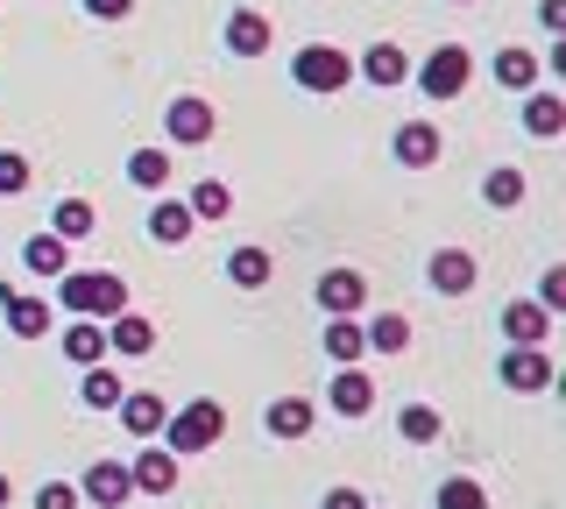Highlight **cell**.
Segmentation results:
<instances>
[{
  "label": "cell",
  "mask_w": 566,
  "mask_h": 509,
  "mask_svg": "<svg viewBox=\"0 0 566 509\" xmlns=\"http://www.w3.org/2000/svg\"><path fill=\"white\" fill-rule=\"evenodd\" d=\"M291 85H305V93H318V99L347 93V85H354V57H347L340 43H305L291 57Z\"/></svg>",
  "instance_id": "4"
},
{
  "label": "cell",
  "mask_w": 566,
  "mask_h": 509,
  "mask_svg": "<svg viewBox=\"0 0 566 509\" xmlns=\"http://www.w3.org/2000/svg\"><path fill=\"white\" fill-rule=\"evenodd\" d=\"M538 305H545V311H559V269H545V284H538Z\"/></svg>",
  "instance_id": "39"
},
{
  "label": "cell",
  "mask_w": 566,
  "mask_h": 509,
  "mask_svg": "<svg viewBox=\"0 0 566 509\" xmlns=\"http://www.w3.org/2000/svg\"><path fill=\"white\" fill-rule=\"evenodd\" d=\"M35 509H78V488H71V481H43V488H35Z\"/></svg>",
  "instance_id": "36"
},
{
  "label": "cell",
  "mask_w": 566,
  "mask_h": 509,
  "mask_svg": "<svg viewBox=\"0 0 566 509\" xmlns=\"http://www.w3.org/2000/svg\"><path fill=\"white\" fill-rule=\"evenodd\" d=\"M354 78H368V85H411V57H403V43H368L361 57H354Z\"/></svg>",
  "instance_id": "12"
},
{
  "label": "cell",
  "mask_w": 566,
  "mask_h": 509,
  "mask_svg": "<svg viewBox=\"0 0 566 509\" xmlns=\"http://www.w3.org/2000/svg\"><path fill=\"white\" fill-rule=\"evenodd\" d=\"M545 332H553V311L545 305H517V297L503 305V340L510 347H545Z\"/></svg>",
  "instance_id": "16"
},
{
  "label": "cell",
  "mask_w": 566,
  "mask_h": 509,
  "mask_svg": "<svg viewBox=\"0 0 566 509\" xmlns=\"http://www.w3.org/2000/svg\"><path fill=\"white\" fill-rule=\"evenodd\" d=\"M120 432H135V438H156L164 432V417H170V403L164 396H149V390H120Z\"/></svg>",
  "instance_id": "15"
},
{
  "label": "cell",
  "mask_w": 566,
  "mask_h": 509,
  "mask_svg": "<svg viewBox=\"0 0 566 509\" xmlns=\"http://www.w3.org/2000/svg\"><path fill=\"white\" fill-rule=\"evenodd\" d=\"M227 276H234V290H262L276 276V262H270V248H234L227 255Z\"/></svg>",
  "instance_id": "27"
},
{
  "label": "cell",
  "mask_w": 566,
  "mask_h": 509,
  "mask_svg": "<svg viewBox=\"0 0 566 509\" xmlns=\"http://www.w3.org/2000/svg\"><path fill=\"white\" fill-rule=\"evenodd\" d=\"M489 72H495V85H510V93H531V85H538V57H531V50H495L489 57Z\"/></svg>",
  "instance_id": "24"
},
{
  "label": "cell",
  "mask_w": 566,
  "mask_h": 509,
  "mask_svg": "<svg viewBox=\"0 0 566 509\" xmlns=\"http://www.w3.org/2000/svg\"><path fill=\"white\" fill-rule=\"evenodd\" d=\"M128 184L135 191H164L170 184V149H135L128 156Z\"/></svg>",
  "instance_id": "31"
},
{
  "label": "cell",
  "mask_w": 566,
  "mask_h": 509,
  "mask_svg": "<svg viewBox=\"0 0 566 509\" xmlns=\"http://www.w3.org/2000/svg\"><path fill=\"white\" fill-rule=\"evenodd\" d=\"M318 347H326V361H333V368L368 361V340H361V319H354V311H333L326 332H318Z\"/></svg>",
  "instance_id": "14"
},
{
  "label": "cell",
  "mask_w": 566,
  "mask_h": 509,
  "mask_svg": "<svg viewBox=\"0 0 566 509\" xmlns=\"http://www.w3.org/2000/svg\"><path fill=\"white\" fill-rule=\"evenodd\" d=\"M156 347V326L142 319V311H114V319H106V354H149Z\"/></svg>",
  "instance_id": "17"
},
{
  "label": "cell",
  "mask_w": 566,
  "mask_h": 509,
  "mask_svg": "<svg viewBox=\"0 0 566 509\" xmlns=\"http://www.w3.org/2000/svg\"><path fill=\"white\" fill-rule=\"evenodd\" d=\"M57 311L106 326L114 311H128V284H120V269H64L57 276Z\"/></svg>",
  "instance_id": "1"
},
{
  "label": "cell",
  "mask_w": 566,
  "mask_h": 509,
  "mask_svg": "<svg viewBox=\"0 0 566 509\" xmlns=\"http://www.w3.org/2000/svg\"><path fill=\"white\" fill-rule=\"evenodd\" d=\"M411 85L424 99H460L474 85V57H468V43H439L432 57H418L411 64Z\"/></svg>",
  "instance_id": "3"
},
{
  "label": "cell",
  "mask_w": 566,
  "mask_h": 509,
  "mask_svg": "<svg viewBox=\"0 0 566 509\" xmlns=\"http://www.w3.org/2000/svg\"><path fill=\"white\" fill-rule=\"evenodd\" d=\"M14 502V481H8V474H0V509H8Z\"/></svg>",
  "instance_id": "41"
},
{
  "label": "cell",
  "mask_w": 566,
  "mask_h": 509,
  "mask_svg": "<svg viewBox=\"0 0 566 509\" xmlns=\"http://www.w3.org/2000/svg\"><path fill=\"white\" fill-rule=\"evenodd\" d=\"M78 403H85V411H114V403H120V368H85V382H78Z\"/></svg>",
  "instance_id": "30"
},
{
  "label": "cell",
  "mask_w": 566,
  "mask_h": 509,
  "mask_svg": "<svg viewBox=\"0 0 566 509\" xmlns=\"http://www.w3.org/2000/svg\"><path fill=\"white\" fill-rule=\"evenodd\" d=\"M460 8H468V0H460Z\"/></svg>",
  "instance_id": "42"
},
{
  "label": "cell",
  "mask_w": 566,
  "mask_h": 509,
  "mask_svg": "<svg viewBox=\"0 0 566 509\" xmlns=\"http://www.w3.org/2000/svg\"><path fill=\"white\" fill-rule=\"evenodd\" d=\"M439 509H489V496H482V481L453 474V481H439Z\"/></svg>",
  "instance_id": "34"
},
{
  "label": "cell",
  "mask_w": 566,
  "mask_h": 509,
  "mask_svg": "<svg viewBox=\"0 0 566 509\" xmlns=\"http://www.w3.org/2000/svg\"><path fill=\"white\" fill-rule=\"evenodd\" d=\"M424 276H432V290H439V297H468V290H474V276H482V262H474L468 248H432Z\"/></svg>",
  "instance_id": "10"
},
{
  "label": "cell",
  "mask_w": 566,
  "mask_h": 509,
  "mask_svg": "<svg viewBox=\"0 0 566 509\" xmlns=\"http://www.w3.org/2000/svg\"><path fill=\"white\" fill-rule=\"evenodd\" d=\"M538 22H545V29H559V22H566V8H559V0H538Z\"/></svg>",
  "instance_id": "40"
},
{
  "label": "cell",
  "mask_w": 566,
  "mask_h": 509,
  "mask_svg": "<svg viewBox=\"0 0 566 509\" xmlns=\"http://www.w3.org/2000/svg\"><path fill=\"white\" fill-rule=\"evenodd\" d=\"M559 382V368L545 347H510L503 354V390H517V396H538V390H553Z\"/></svg>",
  "instance_id": "5"
},
{
  "label": "cell",
  "mask_w": 566,
  "mask_h": 509,
  "mask_svg": "<svg viewBox=\"0 0 566 509\" xmlns=\"http://www.w3.org/2000/svg\"><path fill=\"white\" fill-rule=\"evenodd\" d=\"M397 432L411 438V446H439V432H447V417H439L432 403H403V411H397Z\"/></svg>",
  "instance_id": "28"
},
{
  "label": "cell",
  "mask_w": 566,
  "mask_h": 509,
  "mask_svg": "<svg viewBox=\"0 0 566 509\" xmlns=\"http://www.w3.org/2000/svg\"><path fill=\"white\" fill-rule=\"evenodd\" d=\"M397 163L403 170H432L439 163V128L432 120H403L397 128Z\"/></svg>",
  "instance_id": "19"
},
{
  "label": "cell",
  "mask_w": 566,
  "mask_h": 509,
  "mask_svg": "<svg viewBox=\"0 0 566 509\" xmlns=\"http://www.w3.org/2000/svg\"><path fill=\"white\" fill-rule=\"evenodd\" d=\"M227 50H234V57H262V50H270V14L234 8L227 14Z\"/></svg>",
  "instance_id": "22"
},
{
  "label": "cell",
  "mask_w": 566,
  "mask_h": 509,
  "mask_svg": "<svg viewBox=\"0 0 566 509\" xmlns=\"http://www.w3.org/2000/svg\"><path fill=\"white\" fill-rule=\"evenodd\" d=\"M318 509H368V496H361V488H326V502H318Z\"/></svg>",
  "instance_id": "38"
},
{
  "label": "cell",
  "mask_w": 566,
  "mask_h": 509,
  "mask_svg": "<svg viewBox=\"0 0 566 509\" xmlns=\"http://www.w3.org/2000/svg\"><path fill=\"white\" fill-rule=\"evenodd\" d=\"M22 191H29V156L0 149V199H22Z\"/></svg>",
  "instance_id": "35"
},
{
  "label": "cell",
  "mask_w": 566,
  "mask_h": 509,
  "mask_svg": "<svg viewBox=\"0 0 566 509\" xmlns=\"http://www.w3.org/2000/svg\"><path fill=\"white\" fill-rule=\"evenodd\" d=\"M191 226H199V220H191L185 199H156V205H149V241H164V248H185Z\"/></svg>",
  "instance_id": "20"
},
{
  "label": "cell",
  "mask_w": 566,
  "mask_h": 509,
  "mask_svg": "<svg viewBox=\"0 0 566 509\" xmlns=\"http://www.w3.org/2000/svg\"><path fill=\"white\" fill-rule=\"evenodd\" d=\"M85 14H93V22H128L135 0H85Z\"/></svg>",
  "instance_id": "37"
},
{
  "label": "cell",
  "mask_w": 566,
  "mask_h": 509,
  "mask_svg": "<svg viewBox=\"0 0 566 509\" xmlns=\"http://www.w3.org/2000/svg\"><path fill=\"white\" fill-rule=\"evenodd\" d=\"M220 432H227V411H220L212 396H191L185 411H170V417H164V432H156V438H164V446L177 453V460H185V453H206V446H220Z\"/></svg>",
  "instance_id": "2"
},
{
  "label": "cell",
  "mask_w": 566,
  "mask_h": 509,
  "mask_svg": "<svg viewBox=\"0 0 566 509\" xmlns=\"http://www.w3.org/2000/svg\"><path fill=\"white\" fill-rule=\"evenodd\" d=\"M559 128H566L559 93H538V85H531V93H524V135H531V142H559Z\"/></svg>",
  "instance_id": "18"
},
{
  "label": "cell",
  "mask_w": 566,
  "mask_h": 509,
  "mask_svg": "<svg viewBox=\"0 0 566 509\" xmlns=\"http://www.w3.org/2000/svg\"><path fill=\"white\" fill-rule=\"evenodd\" d=\"M185 205H191V220H227V213H234V191H227L220 178H199L185 191Z\"/></svg>",
  "instance_id": "29"
},
{
  "label": "cell",
  "mask_w": 566,
  "mask_h": 509,
  "mask_svg": "<svg viewBox=\"0 0 566 509\" xmlns=\"http://www.w3.org/2000/svg\"><path fill=\"white\" fill-rule=\"evenodd\" d=\"M64 354H71V368L106 361V326H99V319H71V326H64Z\"/></svg>",
  "instance_id": "23"
},
{
  "label": "cell",
  "mask_w": 566,
  "mask_h": 509,
  "mask_svg": "<svg viewBox=\"0 0 566 509\" xmlns=\"http://www.w3.org/2000/svg\"><path fill=\"white\" fill-rule=\"evenodd\" d=\"M262 425H270L276 438H305L312 432V396H276L270 411H262Z\"/></svg>",
  "instance_id": "26"
},
{
  "label": "cell",
  "mask_w": 566,
  "mask_h": 509,
  "mask_svg": "<svg viewBox=\"0 0 566 509\" xmlns=\"http://www.w3.org/2000/svg\"><path fill=\"white\" fill-rule=\"evenodd\" d=\"M164 128H170V142H177V149H206V142H212V107H206L199 93H185V99H170Z\"/></svg>",
  "instance_id": "9"
},
{
  "label": "cell",
  "mask_w": 566,
  "mask_h": 509,
  "mask_svg": "<svg viewBox=\"0 0 566 509\" xmlns=\"http://www.w3.org/2000/svg\"><path fill=\"white\" fill-rule=\"evenodd\" d=\"M50 234H57V241H85V234H93V205H85V199H57V205H50Z\"/></svg>",
  "instance_id": "32"
},
{
  "label": "cell",
  "mask_w": 566,
  "mask_h": 509,
  "mask_svg": "<svg viewBox=\"0 0 566 509\" xmlns=\"http://www.w3.org/2000/svg\"><path fill=\"white\" fill-rule=\"evenodd\" d=\"M128 496H135V481H128V467H120V460H93V467H85L78 502H93V509H120Z\"/></svg>",
  "instance_id": "11"
},
{
  "label": "cell",
  "mask_w": 566,
  "mask_h": 509,
  "mask_svg": "<svg viewBox=\"0 0 566 509\" xmlns=\"http://www.w3.org/2000/svg\"><path fill=\"white\" fill-rule=\"evenodd\" d=\"M22 269L57 284V276L71 269V241H57V234H29V241H22Z\"/></svg>",
  "instance_id": "21"
},
{
  "label": "cell",
  "mask_w": 566,
  "mask_h": 509,
  "mask_svg": "<svg viewBox=\"0 0 566 509\" xmlns=\"http://www.w3.org/2000/svg\"><path fill=\"white\" fill-rule=\"evenodd\" d=\"M128 481L142 488V496H177V481H185V474H177V453L164 446V438H149V446H142V460L128 467Z\"/></svg>",
  "instance_id": "8"
},
{
  "label": "cell",
  "mask_w": 566,
  "mask_h": 509,
  "mask_svg": "<svg viewBox=\"0 0 566 509\" xmlns=\"http://www.w3.org/2000/svg\"><path fill=\"white\" fill-rule=\"evenodd\" d=\"M361 340H368V354H403V347H411V319H403V311H376V319L361 326Z\"/></svg>",
  "instance_id": "25"
},
{
  "label": "cell",
  "mask_w": 566,
  "mask_h": 509,
  "mask_svg": "<svg viewBox=\"0 0 566 509\" xmlns=\"http://www.w3.org/2000/svg\"><path fill=\"white\" fill-rule=\"evenodd\" d=\"M524 170H489V178H482V199L489 205H503V213H510V205H524Z\"/></svg>",
  "instance_id": "33"
},
{
  "label": "cell",
  "mask_w": 566,
  "mask_h": 509,
  "mask_svg": "<svg viewBox=\"0 0 566 509\" xmlns=\"http://www.w3.org/2000/svg\"><path fill=\"white\" fill-rule=\"evenodd\" d=\"M312 297H318V311H326V319H333V311H361L368 305V276L361 269H326Z\"/></svg>",
  "instance_id": "13"
},
{
  "label": "cell",
  "mask_w": 566,
  "mask_h": 509,
  "mask_svg": "<svg viewBox=\"0 0 566 509\" xmlns=\"http://www.w3.org/2000/svg\"><path fill=\"white\" fill-rule=\"evenodd\" d=\"M0 311H8L14 340H43V332L57 326V305H50V297H29V290H0Z\"/></svg>",
  "instance_id": "6"
},
{
  "label": "cell",
  "mask_w": 566,
  "mask_h": 509,
  "mask_svg": "<svg viewBox=\"0 0 566 509\" xmlns=\"http://www.w3.org/2000/svg\"><path fill=\"white\" fill-rule=\"evenodd\" d=\"M326 403L347 417V425H354V417H368V411H376V382H368V368H361V361H354V368H333Z\"/></svg>",
  "instance_id": "7"
}]
</instances>
